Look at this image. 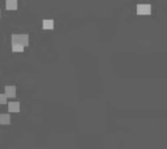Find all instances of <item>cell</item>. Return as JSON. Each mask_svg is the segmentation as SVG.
I'll list each match as a JSON object with an SVG mask.
<instances>
[{
    "label": "cell",
    "instance_id": "8992f818",
    "mask_svg": "<svg viewBox=\"0 0 167 149\" xmlns=\"http://www.w3.org/2000/svg\"><path fill=\"white\" fill-rule=\"evenodd\" d=\"M8 113H17L21 110V102L20 100H13L8 103Z\"/></svg>",
    "mask_w": 167,
    "mask_h": 149
},
{
    "label": "cell",
    "instance_id": "6da1fadb",
    "mask_svg": "<svg viewBox=\"0 0 167 149\" xmlns=\"http://www.w3.org/2000/svg\"><path fill=\"white\" fill-rule=\"evenodd\" d=\"M18 44L22 46H31V34L29 33H12L11 34V45Z\"/></svg>",
    "mask_w": 167,
    "mask_h": 149
},
{
    "label": "cell",
    "instance_id": "52a82bcc",
    "mask_svg": "<svg viewBox=\"0 0 167 149\" xmlns=\"http://www.w3.org/2000/svg\"><path fill=\"white\" fill-rule=\"evenodd\" d=\"M11 113H0V124H3V126H9L11 124Z\"/></svg>",
    "mask_w": 167,
    "mask_h": 149
},
{
    "label": "cell",
    "instance_id": "9c48e42d",
    "mask_svg": "<svg viewBox=\"0 0 167 149\" xmlns=\"http://www.w3.org/2000/svg\"><path fill=\"white\" fill-rule=\"evenodd\" d=\"M8 103V98L4 92H0V104H6Z\"/></svg>",
    "mask_w": 167,
    "mask_h": 149
},
{
    "label": "cell",
    "instance_id": "ba28073f",
    "mask_svg": "<svg viewBox=\"0 0 167 149\" xmlns=\"http://www.w3.org/2000/svg\"><path fill=\"white\" fill-rule=\"evenodd\" d=\"M11 50L13 54H22L25 52V46L22 45H18V44H12L11 45Z\"/></svg>",
    "mask_w": 167,
    "mask_h": 149
},
{
    "label": "cell",
    "instance_id": "3957f363",
    "mask_svg": "<svg viewBox=\"0 0 167 149\" xmlns=\"http://www.w3.org/2000/svg\"><path fill=\"white\" fill-rule=\"evenodd\" d=\"M151 4H146V3H140L136 6V13L137 15H150L151 13Z\"/></svg>",
    "mask_w": 167,
    "mask_h": 149
},
{
    "label": "cell",
    "instance_id": "5b68a950",
    "mask_svg": "<svg viewBox=\"0 0 167 149\" xmlns=\"http://www.w3.org/2000/svg\"><path fill=\"white\" fill-rule=\"evenodd\" d=\"M4 94L7 95V98H16L17 86H14V84H6L4 86Z\"/></svg>",
    "mask_w": 167,
    "mask_h": 149
},
{
    "label": "cell",
    "instance_id": "7a4b0ae2",
    "mask_svg": "<svg viewBox=\"0 0 167 149\" xmlns=\"http://www.w3.org/2000/svg\"><path fill=\"white\" fill-rule=\"evenodd\" d=\"M41 27H42V31H54V28H55V19L53 17H45L42 19L41 21Z\"/></svg>",
    "mask_w": 167,
    "mask_h": 149
},
{
    "label": "cell",
    "instance_id": "277c9868",
    "mask_svg": "<svg viewBox=\"0 0 167 149\" xmlns=\"http://www.w3.org/2000/svg\"><path fill=\"white\" fill-rule=\"evenodd\" d=\"M4 7L7 12H16L18 9V0H4Z\"/></svg>",
    "mask_w": 167,
    "mask_h": 149
},
{
    "label": "cell",
    "instance_id": "30bf717a",
    "mask_svg": "<svg viewBox=\"0 0 167 149\" xmlns=\"http://www.w3.org/2000/svg\"><path fill=\"white\" fill-rule=\"evenodd\" d=\"M0 19H2V8H0Z\"/></svg>",
    "mask_w": 167,
    "mask_h": 149
}]
</instances>
